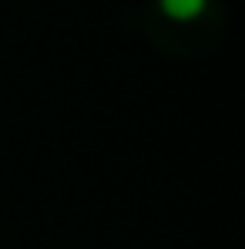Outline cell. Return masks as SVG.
<instances>
[{"mask_svg":"<svg viewBox=\"0 0 245 249\" xmlns=\"http://www.w3.org/2000/svg\"><path fill=\"white\" fill-rule=\"evenodd\" d=\"M158 7H162L164 17H171V20L185 24V20L202 17L205 7H208V0H158Z\"/></svg>","mask_w":245,"mask_h":249,"instance_id":"6da1fadb","label":"cell"}]
</instances>
